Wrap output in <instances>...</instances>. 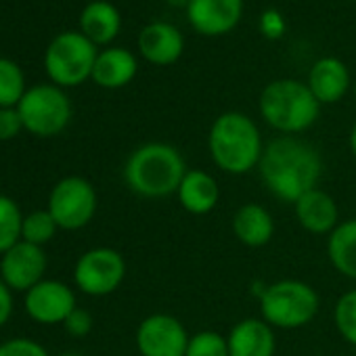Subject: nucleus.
<instances>
[{"label": "nucleus", "mask_w": 356, "mask_h": 356, "mask_svg": "<svg viewBox=\"0 0 356 356\" xmlns=\"http://www.w3.org/2000/svg\"><path fill=\"white\" fill-rule=\"evenodd\" d=\"M258 170L262 183L277 200L296 204L304 193L316 189L323 159L310 143L283 134L264 145Z\"/></svg>", "instance_id": "obj_1"}, {"label": "nucleus", "mask_w": 356, "mask_h": 356, "mask_svg": "<svg viewBox=\"0 0 356 356\" xmlns=\"http://www.w3.org/2000/svg\"><path fill=\"white\" fill-rule=\"evenodd\" d=\"M187 174V163L176 147L147 143L134 149L124 165L128 189L147 200H161L178 191Z\"/></svg>", "instance_id": "obj_2"}, {"label": "nucleus", "mask_w": 356, "mask_h": 356, "mask_svg": "<svg viewBox=\"0 0 356 356\" xmlns=\"http://www.w3.org/2000/svg\"><path fill=\"white\" fill-rule=\"evenodd\" d=\"M212 161L227 174H248L262 157L264 145L254 120L241 111L220 113L208 134Z\"/></svg>", "instance_id": "obj_3"}, {"label": "nucleus", "mask_w": 356, "mask_h": 356, "mask_svg": "<svg viewBox=\"0 0 356 356\" xmlns=\"http://www.w3.org/2000/svg\"><path fill=\"white\" fill-rule=\"evenodd\" d=\"M260 115L277 132L296 136L306 132L321 113V103L314 99L306 82L281 78L266 84L260 92Z\"/></svg>", "instance_id": "obj_4"}, {"label": "nucleus", "mask_w": 356, "mask_h": 356, "mask_svg": "<svg viewBox=\"0 0 356 356\" xmlns=\"http://www.w3.org/2000/svg\"><path fill=\"white\" fill-rule=\"evenodd\" d=\"M260 312L270 327L300 329L316 316L318 293L304 281L283 279L262 291Z\"/></svg>", "instance_id": "obj_5"}, {"label": "nucleus", "mask_w": 356, "mask_h": 356, "mask_svg": "<svg viewBox=\"0 0 356 356\" xmlns=\"http://www.w3.org/2000/svg\"><path fill=\"white\" fill-rule=\"evenodd\" d=\"M97 55V44L82 32H63L47 47L44 70L55 86H78L92 78Z\"/></svg>", "instance_id": "obj_6"}, {"label": "nucleus", "mask_w": 356, "mask_h": 356, "mask_svg": "<svg viewBox=\"0 0 356 356\" xmlns=\"http://www.w3.org/2000/svg\"><path fill=\"white\" fill-rule=\"evenodd\" d=\"M24 128L36 136H55L72 120V103L55 84H38L26 90L17 105Z\"/></svg>", "instance_id": "obj_7"}, {"label": "nucleus", "mask_w": 356, "mask_h": 356, "mask_svg": "<svg viewBox=\"0 0 356 356\" xmlns=\"http://www.w3.org/2000/svg\"><path fill=\"white\" fill-rule=\"evenodd\" d=\"M47 210L59 229L78 231L95 218L97 191L86 178L67 176L53 187Z\"/></svg>", "instance_id": "obj_8"}, {"label": "nucleus", "mask_w": 356, "mask_h": 356, "mask_svg": "<svg viewBox=\"0 0 356 356\" xmlns=\"http://www.w3.org/2000/svg\"><path fill=\"white\" fill-rule=\"evenodd\" d=\"M126 277V262L118 250L95 248L80 256L74 268V281L88 296L113 293Z\"/></svg>", "instance_id": "obj_9"}, {"label": "nucleus", "mask_w": 356, "mask_h": 356, "mask_svg": "<svg viewBox=\"0 0 356 356\" xmlns=\"http://www.w3.org/2000/svg\"><path fill=\"white\" fill-rule=\"evenodd\" d=\"M191 335L172 314H151L136 329V348L140 356H185Z\"/></svg>", "instance_id": "obj_10"}, {"label": "nucleus", "mask_w": 356, "mask_h": 356, "mask_svg": "<svg viewBox=\"0 0 356 356\" xmlns=\"http://www.w3.org/2000/svg\"><path fill=\"white\" fill-rule=\"evenodd\" d=\"M47 254L42 248L19 241L0 258V279L11 291H30L44 279Z\"/></svg>", "instance_id": "obj_11"}, {"label": "nucleus", "mask_w": 356, "mask_h": 356, "mask_svg": "<svg viewBox=\"0 0 356 356\" xmlns=\"http://www.w3.org/2000/svg\"><path fill=\"white\" fill-rule=\"evenodd\" d=\"M243 0H189L187 22L208 38L231 34L243 17Z\"/></svg>", "instance_id": "obj_12"}, {"label": "nucleus", "mask_w": 356, "mask_h": 356, "mask_svg": "<svg viewBox=\"0 0 356 356\" xmlns=\"http://www.w3.org/2000/svg\"><path fill=\"white\" fill-rule=\"evenodd\" d=\"M74 291L53 279H42L30 291H26V312L40 325H59L76 310Z\"/></svg>", "instance_id": "obj_13"}, {"label": "nucleus", "mask_w": 356, "mask_h": 356, "mask_svg": "<svg viewBox=\"0 0 356 356\" xmlns=\"http://www.w3.org/2000/svg\"><path fill=\"white\" fill-rule=\"evenodd\" d=\"M138 53L151 65H174L185 53V36L168 22L147 24L138 34Z\"/></svg>", "instance_id": "obj_14"}, {"label": "nucleus", "mask_w": 356, "mask_h": 356, "mask_svg": "<svg viewBox=\"0 0 356 356\" xmlns=\"http://www.w3.org/2000/svg\"><path fill=\"white\" fill-rule=\"evenodd\" d=\"M352 78L346 63L337 57H321L308 72L306 86L321 105H333L346 97Z\"/></svg>", "instance_id": "obj_15"}, {"label": "nucleus", "mask_w": 356, "mask_h": 356, "mask_svg": "<svg viewBox=\"0 0 356 356\" xmlns=\"http://www.w3.org/2000/svg\"><path fill=\"white\" fill-rule=\"evenodd\" d=\"M293 210L302 229H306L312 235H331L339 225V210L335 200L318 187L304 193L293 204Z\"/></svg>", "instance_id": "obj_16"}, {"label": "nucleus", "mask_w": 356, "mask_h": 356, "mask_svg": "<svg viewBox=\"0 0 356 356\" xmlns=\"http://www.w3.org/2000/svg\"><path fill=\"white\" fill-rule=\"evenodd\" d=\"M229 356H275V331L262 318L239 321L229 337Z\"/></svg>", "instance_id": "obj_17"}, {"label": "nucleus", "mask_w": 356, "mask_h": 356, "mask_svg": "<svg viewBox=\"0 0 356 356\" xmlns=\"http://www.w3.org/2000/svg\"><path fill=\"white\" fill-rule=\"evenodd\" d=\"M176 195L187 212L195 216H204V214H210L218 206L220 187L212 174L204 170H187Z\"/></svg>", "instance_id": "obj_18"}, {"label": "nucleus", "mask_w": 356, "mask_h": 356, "mask_svg": "<svg viewBox=\"0 0 356 356\" xmlns=\"http://www.w3.org/2000/svg\"><path fill=\"white\" fill-rule=\"evenodd\" d=\"M138 72V61L128 49L111 47L105 49L97 55L95 70H92V80L101 88H122L130 84L136 78Z\"/></svg>", "instance_id": "obj_19"}, {"label": "nucleus", "mask_w": 356, "mask_h": 356, "mask_svg": "<svg viewBox=\"0 0 356 356\" xmlns=\"http://www.w3.org/2000/svg\"><path fill=\"white\" fill-rule=\"evenodd\" d=\"M122 30V15L107 0H92L80 13V32L92 44H109Z\"/></svg>", "instance_id": "obj_20"}, {"label": "nucleus", "mask_w": 356, "mask_h": 356, "mask_svg": "<svg viewBox=\"0 0 356 356\" xmlns=\"http://www.w3.org/2000/svg\"><path fill=\"white\" fill-rule=\"evenodd\" d=\"M233 233L243 245L262 248L273 239L275 220L266 208L258 204H245L233 216Z\"/></svg>", "instance_id": "obj_21"}, {"label": "nucleus", "mask_w": 356, "mask_h": 356, "mask_svg": "<svg viewBox=\"0 0 356 356\" xmlns=\"http://www.w3.org/2000/svg\"><path fill=\"white\" fill-rule=\"evenodd\" d=\"M327 256L339 275L356 281V218L335 227L327 239Z\"/></svg>", "instance_id": "obj_22"}, {"label": "nucleus", "mask_w": 356, "mask_h": 356, "mask_svg": "<svg viewBox=\"0 0 356 356\" xmlns=\"http://www.w3.org/2000/svg\"><path fill=\"white\" fill-rule=\"evenodd\" d=\"M22 227L24 216L19 206L11 197L0 195V256L22 241Z\"/></svg>", "instance_id": "obj_23"}, {"label": "nucleus", "mask_w": 356, "mask_h": 356, "mask_svg": "<svg viewBox=\"0 0 356 356\" xmlns=\"http://www.w3.org/2000/svg\"><path fill=\"white\" fill-rule=\"evenodd\" d=\"M26 95V78L22 67L0 57V107H17Z\"/></svg>", "instance_id": "obj_24"}, {"label": "nucleus", "mask_w": 356, "mask_h": 356, "mask_svg": "<svg viewBox=\"0 0 356 356\" xmlns=\"http://www.w3.org/2000/svg\"><path fill=\"white\" fill-rule=\"evenodd\" d=\"M57 222L51 216L49 210H36L28 216H24V227H22V241L32 243V245H47L55 233H57Z\"/></svg>", "instance_id": "obj_25"}, {"label": "nucleus", "mask_w": 356, "mask_h": 356, "mask_svg": "<svg viewBox=\"0 0 356 356\" xmlns=\"http://www.w3.org/2000/svg\"><path fill=\"white\" fill-rule=\"evenodd\" d=\"M333 321H335L339 335L348 343L356 346V289L346 291L337 300L335 310H333Z\"/></svg>", "instance_id": "obj_26"}, {"label": "nucleus", "mask_w": 356, "mask_h": 356, "mask_svg": "<svg viewBox=\"0 0 356 356\" xmlns=\"http://www.w3.org/2000/svg\"><path fill=\"white\" fill-rule=\"evenodd\" d=\"M185 356H229V341L218 331H200L191 335Z\"/></svg>", "instance_id": "obj_27"}, {"label": "nucleus", "mask_w": 356, "mask_h": 356, "mask_svg": "<svg viewBox=\"0 0 356 356\" xmlns=\"http://www.w3.org/2000/svg\"><path fill=\"white\" fill-rule=\"evenodd\" d=\"M258 28L266 40H281L287 32V22L279 9H266L258 19Z\"/></svg>", "instance_id": "obj_28"}, {"label": "nucleus", "mask_w": 356, "mask_h": 356, "mask_svg": "<svg viewBox=\"0 0 356 356\" xmlns=\"http://www.w3.org/2000/svg\"><path fill=\"white\" fill-rule=\"evenodd\" d=\"M0 356H49L44 346L28 337H13L0 343Z\"/></svg>", "instance_id": "obj_29"}, {"label": "nucleus", "mask_w": 356, "mask_h": 356, "mask_svg": "<svg viewBox=\"0 0 356 356\" xmlns=\"http://www.w3.org/2000/svg\"><path fill=\"white\" fill-rule=\"evenodd\" d=\"M24 130L17 107H0V140H11Z\"/></svg>", "instance_id": "obj_30"}, {"label": "nucleus", "mask_w": 356, "mask_h": 356, "mask_svg": "<svg viewBox=\"0 0 356 356\" xmlns=\"http://www.w3.org/2000/svg\"><path fill=\"white\" fill-rule=\"evenodd\" d=\"M63 325H65V329H67L70 335H74V337H86V335L90 333V329H92V316H90L88 310L76 308V310L65 318Z\"/></svg>", "instance_id": "obj_31"}, {"label": "nucleus", "mask_w": 356, "mask_h": 356, "mask_svg": "<svg viewBox=\"0 0 356 356\" xmlns=\"http://www.w3.org/2000/svg\"><path fill=\"white\" fill-rule=\"evenodd\" d=\"M11 314H13V296H11L9 285L0 279V327L7 325Z\"/></svg>", "instance_id": "obj_32"}, {"label": "nucleus", "mask_w": 356, "mask_h": 356, "mask_svg": "<svg viewBox=\"0 0 356 356\" xmlns=\"http://www.w3.org/2000/svg\"><path fill=\"white\" fill-rule=\"evenodd\" d=\"M165 5L172 7V9H181V11H187L189 7V0H165Z\"/></svg>", "instance_id": "obj_33"}, {"label": "nucleus", "mask_w": 356, "mask_h": 356, "mask_svg": "<svg viewBox=\"0 0 356 356\" xmlns=\"http://www.w3.org/2000/svg\"><path fill=\"white\" fill-rule=\"evenodd\" d=\"M350 151H352V155L356 157V124H354L352 130H350Z\"/></svg>", "instance_id": "obj_34"}, {"label": "nucleus", "mask_w": 356, "mask_h": 356, "mask_svg": "<svg viewBox=\"0 0 356 356\" xmlns=\"http://www.w3.org/2000/svg\"><path fill=\"white\" fill-rule=\"evenodd\" d=\"M61 356H82V354H76V352H65V354H61Z\"/></svg>", "instance_id": "obj_35"}, {"label": "nucleus", "mask_w": 356, "mask_h": 356, "mask_svg": "<svg viewBox=\"0 0 356 356\" xmlns=\"http://www.w3.org/2000/svg\"><path fill=\"white\" fill-rule=\"evenodd\" d=\"M354 97H356V82H354Z\"/></svg>", "instance_id": "obj_36"}, {"label": "nucleus", "mask_w": 356, "mask_h": 356, "mask_svg": "<svg viewBox=\"0 0 356 356\" xmlns=\"http://www.w3.org/2000/svg\"><path fill=\"white\" fill-rule=\"evenodd\" d=\"M346 3H356V0H346Z\"/></svg>", "instance_id": "obj_37"}]
</instances>
